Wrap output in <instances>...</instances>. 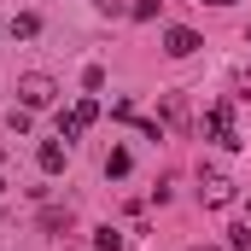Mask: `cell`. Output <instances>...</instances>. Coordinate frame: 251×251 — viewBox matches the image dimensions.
Returning <instances> with one entry per match:
<instances>
[{"instance_id":"obj_12","label":"cell","mask_w":251,"mask_h":251,"mask_svg":"<svg viewBox=\"0 0 251 251\" xmlns=\"http://www.w3.org/2000/svg\"><path fill=\"white\" fill-rule=\"evenodd\" d=\"M94 246H100V251H123V234H117V228H100Z\"/></svg>"},{"instance_id":"obj_5","label":"cell","mask_w":251,"mask_h":251,"mask_svg":"<svg viewBox=\"0 0 251 251\" xmlns=\"http://www.w3.org/2000/svg\"><path fill=\"white\" fill-rule=\"evenodd\" d=\"M199 47H204V41H199L193 29H181V24H176V29H164V53H170V59H193Z\"/></svg>"},{"instance_id":"obj_8","label":"cell","mask_w":251,"mask_h":251,"mask_svg":"<svg viewBox=\"0 0 251 251\" xmlns=\"http://www.w3.org/2000/svg\"><path fill=\"white\" fill-rule=\"evenodd\" d=\"M12 35H18V41H35V35H41V18H35V12H18V18H12Z\"/></svg>"},{"instance_id":"obj_1","label":"cell","mask_w":251,"mask_h":251,"mask_svg":"<svg viewBox=\"0 0 251 251\" xmlns=\"http://www.w3.org/2000/svg\"><path fill=\"white\" fill-rule=\"evenodd\" d=\"M204 140H216L222 152H240L246 140H240V128H234V100H222V105H210L204 111Z\"/></svg>"},{"instance_id":"obj_15","label":"cell","mask_w":251,"mask_h":251,"mask_svg":"<svg viewBox=\"0 0 251 251\" xmlns=\"http://www.w3.org/2000/svg\"><path fill=\"white\" fill-rule=\"evenodd\" d=\"M94 6H100L105 18H117V12H123V0H94Z\"/></svg>"},{"instance_id":"obj_3","label":"cell","mask_w":251,"mask_h":251,"mask_svg":"<svg viewBox=\"0 0 251 251\" xmlns=\"http://www.w3.org/2000/svg\"><path fill=\"white\" fill-rule=\"evenodd\" d=\"M100 117V100H76L70 111H59V140L70 146V140H82V128Z\"/></svg>"},{"instance_id":"obj_10","label":"cell","mask_w":251,"mask_h":251,"mask_svg":"<svg viewBox=\"0 0 251 251\" xmlns=\"http://www.w3.org/2000/svg\"><path fill=\"white\" fill-rule=\"evenodd\" d=\"M82 88L100 94V88H105V64H88V70H82Z\"/></svg>"},{"instance_id":"obj_19","label":"cell","mask_w":251,"mask_h":251,"mask_svg":"<svg viewBox=\"0 0 251 251\" xmlns=\"http://www.w3.org/2000/svg\"><path fill=\"white\" fill-rule=\"evenodd\" d=\"M199 251H210V246H199Z\"/></svg>"},{"instance_id":"obj_14","label":"cell","mask_w":251,"mask_h":251,"mask_svg":"<svg viewBox=\"0 0 251 251\" xmlns=\"http://www.w3.org/2000/svg\"><path fill=\"white\" fill-rule=\"evenodd\" d=\"M128 12H134V18H140V24H152V18H158V0H134V6H128Z\"/></svg>"},{"instance_id":"obj_18","label":"cell","mask_w":251,"mask_h":251,"mask_svg":"<svg viewBox=\"0 0 251 251\" xmlns=\"http://www.w3.org/2000/svg\"><path fill=\"white\" fill-rule=\"evenodd\" d=\"M0 199H6V181H0Z\"/></svg>"},{"instance_id":"obj_9","label":"cell","mask_w":251,"mask_h":251,"mask_svg":"<svg viewBox=\"0 0 251 251\" xmlns=\"http://www.w3.org/2000/svg\"><path fill=\"white\" fill-rule=\"evenodd\" d=\"M41 228H47V234H64V228H70V210H41Z\"/></svg>"},{"instance_id":"obj_13","label":"cell","mask_w":251,"mask_h":251,"mask_svg":"<svg viewBox=\"0 0 251 251\" xmlns=\"http://www.w3.org/2000/svg\"><path fill=\"white\" fill-rule=\"evenodd\" d=\"M228 251H251V228H246V222L228 228Z\"/></svg>"},{"instance_id":"obj_17","label":"cell","mask_w":251,"mask_h":251,"mask_svg":"<svg viewBox=\"0 0 251 251\" xmlns=\"http://www.w3.org/2000/svg\"><path fill=\"white\" fill-rule=\"evenodd\" d=\"M246 47H251V24H246Z\"/></svg>"},{"instance_id":"obj_7","label":"cell","mask_w":251,"mask_h":251,"mask_svg":"<svg viewBox=\"0 0 251 251\" xmlns=\"http://www.w3.org/2000/svg\"><path fill=\"white\" fill-rule=\"evenodd\" d=\"M128 170H134V158H128V146H111V152H105V176H111V181H123Z\"/></svg>"},{"instance_id":"obj_6","label":"cell","mask_w":251,"mask_h":251,"mask_svg":"<svg viewBox=\"0 0 251 251\" xmlns=\"http://www.w3.org/2000/svg\"><path fill=\"white\" fill-rule=\"evenodd\" d=\"M35 164H41V176H59L64 164H70V146H64V140H41V152H35Z\"/></svg>"},{"instance_id":"obj_16","label":"cell","mask_w":251,"mask_h":251,"mask_svg":"<svg viewBox=\"0 0 251 251\" xmlns=\"http://www.w3.org/2000/svg\"><path fill=\"white\" fill-rule=\"evenodd\" d=\"M210 6H234V0H210Z\"/></svg>"},{"instance_id":"obj_4","label":"cell","mask_w":251,"mask_h":251,"mask_svg":"<svg viewBox=\"0 0 251 251\" xmlns=\"http://www.w3.org/2000/svg\"><path fill=\"white\" fill-rule=\"evenodd\" d=\"M199 199H204L210 210H222V204H234V181H228L222 170H204V176H199Z\"/></svg>"},{"instance_id":"obj_2","label":"cell","mask_w":251,"mask_h":251,"mask_svg":"<svg viewBox=\"0 0 251 251\" xmlns=\"http://www.w3.org/2000/svg\"><path fill=\"white\" fill-rule=\"evenodd\" d=\"M53 100H59V82H53V76H41V70L18 76V105H24V111H47Z\"/></svg>"},{"instance_id":"obj_11","label":"cell","mask_w":251,"mask_h":251,"mask_svg":"<svg viewBox=\"0 0 251 251\" xmlns=\"http://www.w3.org/2000/svg\"><path fill=\"white\" fill-rule=\"evenodd\" d=\"M6 128H12V134H29V111H24V105H12V111H6Z\"/></svg>"}]
</instances>
